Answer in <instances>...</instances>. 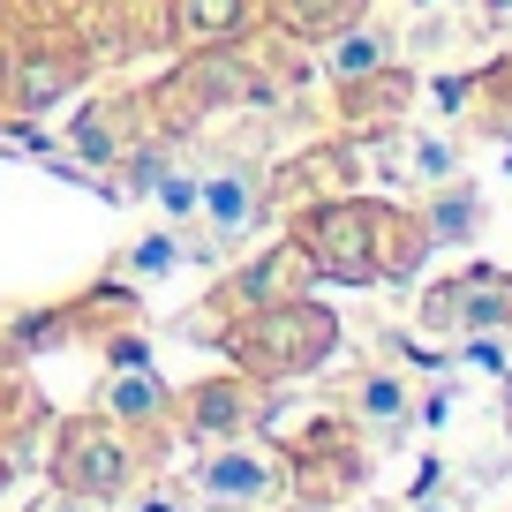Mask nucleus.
Listing matches in <instances>:
<instances>
[{"instance_id":"obj_11","label":"nucleus","mask_w":512,"mask_h":512,"mask_svg":"<svg viewBox=\"0 0 512 512\" xmlns=\"http://www.w3.org/2000/svg\"><path fill=\"white\" fill-rule=\"evenodd\" d=\"M204 204V189H196V181H166V211H196Z\"/></svg>"},{"instance_id":"obj_6","label":"nucleus","mask_w":512,"mask_h":512,"mask_svg":"<svg viewBox=\"0 0 512 512\" xmlns=\"http://www.w3.org/2000/svg\"><path fill=\"white\" fill-rule=\"evenodd\" d=\"M204 204H211V219H219L226 234H241V226L256 219V196H249V181H234V174H226V181H211V189H204Z\"/></svg>"},{"instance_id":"obj_12","label":"nucleus","mask_w":512,"mask_h":512,"mask_svg":"<svg viewBox=\"0 0 512 512\" xmlns=\"http://www.w3.org/2000/svg\"><path fill=\"white\" fill-rule=\"evenodd\" d=\"M166 264H174V249H166V241H144V249H136V272H166Z\"/></svg>"},{"instance_id":"obj_10","label":"nucleus","mask_w":512,"mask_h":512,"mask_svg":"<svg viewBox=\"0 0 512 512\" xmlns=\"http://www.w3.org/2000/svg\"><path fill=\"white\" fill-rule=\"evenodd\" d=\"M362 407H369V415H377V422H400V384H392V377H369Z\"/></svg>"},{"instance_id":"obj_14","label":"nucleus","mask_w":512,"mask_h":512,"mask_svg":"<svg viewBox=\"0 0 512 512\" xmlns=\"http://www.w3.org/2000/svg\"><path fill=\"white\" fill-rule=\"evenodd\" d=\"M38 512H61V505H38Z\"/></svg>"},{"instance_id":"obj_7","label":"nucleus","mask_w":512,"mask_h":512,"mask_svg":"<svg viewBox=\"0 0 512 512\" xmlns=\"http://www.w3.org/2000/svg\"><path fill=\"white\" fill-rule=\"evenodd\" d=\"M181 16H189L204 38H219V31H234V16H241V8H234V0H181Z\"/></svg>"},{"instance_id":"obj_4","label":"nucleus","mask_w":512,"mask_h":512,"mask_svg":"<svg viewBox=\"0 0 512 512\" xmlns=\"http://www.w3.org/2000/svg\"><path fill=\"white\" fill-rule=\"evenodd\" d=\"M362 234H369L362 211H332V219L317 226V241H324V272H339V279H369V249H362Z\"/></svg>"},{"instance_id":"obj_9","label":"nucleus","mask_w":512,"mask_h":512,"mask_svg":"<svg viewBox=\"0 0 512 512\" xmlns=\"http://www.w3.org/2000/svg\"><path fill=\"white\" fill-rule=\"evenodd\" d=\"M113 407H121V415H151V407H159V392H151V377H136V384H113Z\"/></svg>"},{"instance_id":"obj_13","label":"nucleus","mask_w":512,"mask_h":512,"mask_svg":"<svg viewBox=\"0 0 512 512\" xmlns=\"http://www.w3.org/2000/svg\"><path fill=\"white\" fill-rule=\"evenodd\" d=\"M136 512H189L181 497H151V505H136Z\"/></svg>"},{"instance_id":"obj_3","label":"nucleus","mask_w":512,"mask_h":512,"mask_svg":"<svg viewBox=\"0 0 512 512\" xmlns=\"http://www.w3.org/2000/svg\"><path fill=\"white\" fill-rule=\"evenodd\" d=\"M332 347V317L324 309H287V317L256 324V354L272 369H294V362H317V354Z\"/></svg>"},{"instance_id":"obj_1","label":"nucleus","mask_w":512,"mask_h":512,"mask_svg":"<svg viewBox=\"0 0 512 512\" xmlns=\"http://www.w3.org/2000/svg\"><path fill=\"white\" fill-rule=\"evenodd\" d=\"M430 324H445V332L512 324V279H497V272H467V279H452V287H437V294H430Z\"/></svg>"},{"instance_id":"obj_5","label":"nucleus","mask_w":512,"mask_h":512,"mask_svg":"<svg viewBox=\"0 0 512 512\" xmlns=\"http://www.w3.org/2000/svg\"><path fill=\"white\" fill-rule=\"evenodd\" d=\"M264 497V467L256 460H211L204 467V505H219V512H241V505H256Z\"/></svg>"},{"instance_id":"obj_8","label":"nucleus","mask_w":512,"mask_h":512,"mask_svg":"<svg viewBox=\"0 0 512 512\" xmlns=\"http://www.w3.org/2000/svg\"><path fill=\"white\" fill-rule=\"evenodd\" d=\"M377 61H384V46H377V38H347V46L332 53V68H339V76H362V68H377Z\"/></svg>"},{"instance_id":"obj_2","label":"nucleus","mask_w":512,"mask_h":512,"mask_svg":"<svg viewBox=\"0 0 512 512\" xmlns=\"http://www.w3.org/2000/svg\"><path fill=\"white\" fill-rule=\"evenodd\" d=\"M121 467H128V452L113 445L98 422H76V430H61V482H68V490L113 497V490H121Z\"/></svg>"}]
</instances>
